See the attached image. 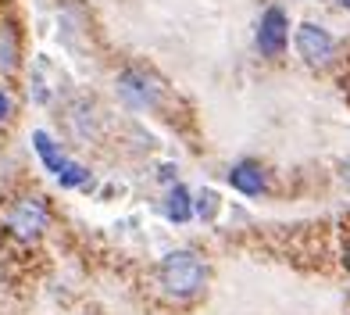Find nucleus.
I'll return each instance as SVG.
<instances>
[{
  "instance_id": "obj_4",
  "label": "nucleus",
  "mask_w": 350,
  "mask_h": 315,
  "mask_svg": "<svg viewBox=\"0 0 350 315\" xmlns=\"http://www.w3.org/2000/svg\"><path fill=\"white\" fill-rule=\"evenodd\" d=\"M118 97L133 108H157V101H161V83L143 68H125L118 75Z\"/></svg>"
},
{
  "instance_id": "obj_11",
  "label": "nucleus",
  "mask_w": 350,
  "mask_h": 315,
  "mask_svg": "<svg viewBox=\"0 0 350 315\" xmlns=\"http://www.w3.org/2000/svg\"><path fill=\"white\" fill-rule=\"evenodd\" d=\"M336 4H340V8H347V11H350V0H336Z\"/></svg>"
},
{
  "instance_id": "obj_1",
  "label": "nucleus",
  "mask_w": 350,
  "mask_h": 315,
  "mask_svg": "<svg viewBox=\"0 0 350 315\" xmlns=\"http://www.w3.org/2000/svg\"><path fill=\"white\" fill-rule=\"evenodd\" d=\"M157 279L175 297H193L208 283V265H204V258L197 251H172L157 265Z\"/></svg>"
},
{
  "instance_id": "obj_9",
  "label": "nucleus",
  "mask_w": 350,
  "mask_h": 315,
  "mask_svg": "<svg viewBox=\"0 0 350 315\" xmlns=\"http://www.w3.org/2000/svg\"><path fill=\"white\" fill-rule=\"evenodd\" d=\"M165 215L172 218V223H189V218H193V197H189L186 186H175V190H168Z\"/></svg>"
},
{
  "instance_id": "obj_6",
  "label": "nucleus",
  "mask_w": 350,
  "mask_h": 315,
  "mask_svg": "<svg viewBox=\"0 0 350 315\" xmlns=\"http://www.w3.org/2000/svg\"><path fill=\"white\" fill-rule=\"evenodd\" d=\"M332 51H336V43H332L329 29L314 25V22L297 25V54L304 58L308 65H325V61L332 58Z\"/></svg>"
},
{
  "instance_id": "obj_8",
  "label": "nucleus",
  "mask_w": 350,
  "mask_h": 315,
  "mask_svg": "<svg viewBox=\"0 0 350 315\" xmlns=\"http://www.w3.org/2000/svg\"><path fill=\"white\" fill-rule=\"evenodd\" d=\"M22 65V40L11 22H0V75H14Z\"/></svg>"
},
{
  "instance_id": "obj_10",
  "label": "nucleus",
  "mask_w": 350,
  "mask_h": 315,
  "mask_svg": "<svg viewBox=\"0 0 350 315\" xmlns=\"http://www.w3.org/2000/svg\"><path fill=\"white\" fill-rule=\"evenodd\" d=\"M8 118H11V97H8V90H0V125Z\"/></svg>"
},
{
  "instance_id": "obj_2",
  "label": "nucleus",
  "mask_w": 350,
  "mask_h": 315,
  "mask_svg": "<svg viewBox=\"0 0 350 315\" xmlns=\"http://www.w3.org/2000/svg\"><path fill=\"white\" fill-rule=\"evenodd\" d=\"M33 147H36V154H40L43 168L51 172V176L65 186V190H75V186H86V183H90V168L79 165V162H72V158L61 151V144H54L51 133L36 129V133H33Z\"/></svg>"
},
{
  "instance_id": "obj_5",
  "label": "nucleus",
  "mask_w": 350,
  "mask_h": 315,
  "mask_svg": "<svg viewBox=\"0 0 350 315\" xmlns=\"http://www.w3.org/2000/svg\"><path fill=\"white\" fill-rule=\"evenodd\" d=\"M290 43V22H286L282 8H268L261 14V25H258V51L265 58H279Z\"/></svg>"
},
{
  "instance_id": "obj_12",
  "label": "nucleus",
  "mask_w": 350,
  "mask_h": 315,
  "mask_svg": "<svg viewBox=\"0 0 350 315\" xmlns=\"http://www.w3.org/2000/svg\"><path fill=\"white\" fill-rule=\"evenodd\" d=\"M347 265H350V247H347Z\"/></svg>"
},
{
  "instance_id": "obj_3",
  "label": "nucleus",
  "mask_w": 350,
  "mask_h": 315,
  "mask_svg": "<svg viewBox=\"0 0 350 315\" xmlns=\"http://www.w3.org/2000/svg\"><path fill=\"white\" fill-rule=\"evenodd\" d=\"M4 223L14 240H40L43 229L51 226V212H46V204L40 197H18L11 201Z\"/></svg>"
},
{
  "instance_id": "obj_7",
  "label": "nucleus",
  "mask_w": 350,
  "mask_h": 315,
  "mask_svg": "<svg viewBox=\"0 0 350 315\" xmlns=\"http://www.w3.org/2000/svg\"><path fill=\"white\" fill-rule=\"evenodd\" d=\"M229 186L232 190H240V194H247V197H254V194H261L265 190V168L258 165V162H236L232 168H229Z\"/></svg>"
}]
</instances>
